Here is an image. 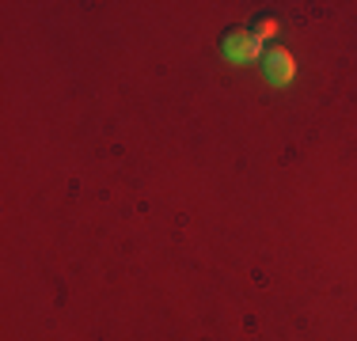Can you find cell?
<instances>
[{"label":"cell","mask_w":357,"mask_h":341,"mask_svg":"<svg viewBox=\"0 0 357 341\" xmlns=\"http://www.w3.org/2000/svg\"><path fill=\"white\" fill-rule=\"evenodd\" d=\"M220 49H225L228 61H240V65H251L262 57V42L255 38L248 27H232L225 31V38H220Z\"/></svg>","instance_id":"6da1fadb"},{"label":"cell","mask_w":357,"mask_h":341,"mask_svg":"<svg viewBox=\"0 0 357 341\" xmlns=\"http://www.w3.org/2000/svg\"><path fill=\"white\" fill-rule=\"evenodd\" d=\"M262 72H266L274 84H289V80H293V72H296L293 54H289L285 46H270L266 57H262Z\"/></svg>","instance_id":"7a4b0ae2"},{"label":"cell","mask_w":357,"mask_h":341,"mask_svg":"<svg viewBox=\"0 0 357 341\" xmlns=\"http://www.w3.org/2000/svg\"><path fill=\"white\" fill-rule=\"evenodd\" d=\"M251 34L259 42L274 38V34H278V19H274V15H259V19H255V27H251Z\"/></svg>","instance_id":"3957f363"}]
</instances>
